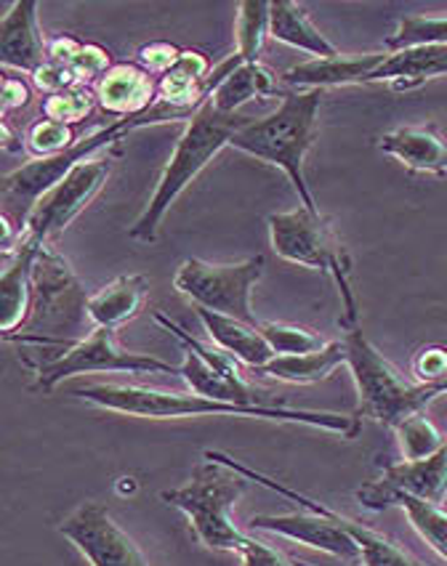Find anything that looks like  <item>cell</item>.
Segmentation results:
<instances>
[{"label": "cell", "instance_id": "5", "mask_svg": "<svg viewBox=\"0 0 447 566\" xmlns=\"http://www.w3.org/2000/svg\"><path fill=\"white\" fill-rule=\"evenodd\" d=\"M246 486L242 473L206 458L195 465L187 484L163 490L160 497L187 516L197 543L210 551L238 553L248 535L232 522V509L246 495Z\"/></svg>", "mask_w": 447, "mask_h": 566}, {"label": "cell", "instance_id": "2", "mask_svg": "<svg viewBox=\"0 0 447 566\" xmlns=\"http://www.w3.org/2000/svg\"><path fill=\"white\" fill-rule=\"evenodd\" d=\"M91 295L72 272L70 261L45 242L32 266V298L28 319L6 340L38 348H70L96 331L89 314Z\"/></svg>", "mask_w": 447, "mask_h": 566}, {"label": "cell", "instance_id": "26", "mask_svg": "<svg viewBox=\"0 0 447 566\" xmlns=\"http://www.w3.org/2000/svg\"><path fill=\"white\" fill-rule=\"evenodd\" d=\"M346 365V346L344 338L331 340L322 352L314 354H301V357H274L269 365L256 370L264 378H278L285 384H318V380L331 378L339 367Z\"/></svg>", "mask_w": 447, "mask_h": 566}, {"label": "cell", "instance_id": "12", "mask_svg": "<svg viewBox=\"0 0 447 566\" xmlns=\"http://www.w3.org/2000/svg\"><path fill=\"white\" fill-rule=\"evenodd\" d=\"M112 170L110 160H83L81 166L72 168L70 176H64L51 192H45L38 206L32 208L28 223H24L22 240L32 242H45L54 240L56 234H62L85 208L91 206V200L102 192V187L107 184V176Z\"/></svg>", "mask_w": 447, "mask_h": 566}, {"label": "cell", "instance_id": "42", "mask_svg": "<svg viewBox=\"0 0 447 566\" xmlns=\"http://www.w3.org/2000/svg\"><path fill=\"white\" fill-rule=\"evenodd\" d=\"M429 388H432L434 399L445 397V394H447V378H443V380H439V384H434V386H429Z\"/></svg>", "mask_w": 447, "mask_h": 566}, {"label": "cell", "instance_id": "8", "mask_svg": "<svg viewBox=\"0 0 447 566\" xmlns=\"http://www.w3.org/2000/svg\"><path fill=\"white\" fill-rule=\"evenodd\" d=\"M126 134H134L131 117L110 123L107 128H98L91 136L81 138L70 153L56 157H35V160L24 163L14 174H9L0 184V206H3V219L11 221L19 232H24L32 208L45 192L56 187L64 176H70L72 168L81 166L83 160H91L98 149L110 147V144L121 142Z\"/></svg>", "mask_w": 447, "mask_h": 566}, {"label": "cell", "instance_id": "31", "mask_svg": "<svg viewBox=\"0 0 447 566\" xmlns=\"http://www.w3.org/2000/svg\"><path fill=\"white\" fill-rule=\"evenodd\" d=\"M261 333H264L267 344L272 346L274 357H301V354L322 352L331 344L320 333L291 325V322H261Z\"/></svg>", "mask_w": 447, "mask_h": 566}, {"label": "cell", "instance_id": "1", "mask_svg": "<svg viewBox=\"0 0 447 566\" xmlns=\"http://www.w3.org/2000/svg\"><path fill=\"white\" fill-rule=\"evenodd\" d=\"M70 397H77L98 410L134 415V418L170 420V418H261L278 423H301L309 429L331 431L341 439H357L363 431L360 412H333V410H301L285 405H235L219 401L200 394L160 391L149 386L131 384H89L70 388Z\"/></svg>", "mask_w": 447, "mask_h": 566}, {"label": "cell", "instance_id": "27", "mask_svg": "<svg viewBox=\"0 0 447 566\" xmlns=\"http://www.w3.org/2000/svg\"><path fill=\"white\" fill-rule=\"evenodd\" d=\"M269 0H246L238 6V24H235V41L238 49L235 54L242 59V64H259V54L269 38Z\"/></svg>", "mask_w": 447, "mask_h": 566}, {"label": "cell", "instance_id": "30", "mask_svg": "<svg viewBox=\"0 0 447 566\" xmlns=\"http://www.w3.org/2000/svg\"><path fill=\"white\" fill-rule=\"evenodd\" d=\"M394 433H397L399 452H403V460H407V463L432 458L434 452L443 450L447 439L443 437V431L432 423V418L426 412H418L413 415V418L403 420V423L394 429Z\"/></svg>", "mask_w": 447, "mask_h": 566}, {"label": "cell", "instance_id": "19", "mask_svg": "<svg viewBox=\"0 0 447 566\" xmlns=\"http://www.w3.org/2000/svg\"><path fill=\"white\" fill-rule=\"evenodd\" d=\"M221 81L210 91L208 102L224 115H240L248 102L278 94V77L264 64H242L238 54L219 64Z\"/></svg>", "mask_w": 447, "mask_h": 566}, {"label": "cell", "instance_id": "16", "mask_svg": "<svg viewBox=\"0 0 447 566\" xmlns=\"http://www.w3.org/2000/svg\"><path fill=\"white\" fill-rule=\"evenodd\" d=\"M0 62L6 70L35 75L49 62V43L38 28V0H17L0 22Z\"/></svg>", "mask_w": 447, "mask_h": 566}, {"label": "cell", "instance_id": "35", "mask_svg": "<svg viewBox=\"0 0 447 566\" xmlns=\"http://www.w3.org/2000/svg\"><path fill=\"white\" fill-rule=\"evenodd\" d=\"M447 378V346H424L413 357V380L420 386H434Z\"/></svg>", "mask_w": 447, "mask_h": 566}, {"label": "cell", "instance_id": "29", "mask_svg": "<svg viewBox=\"0 0 447 566\" xmlns=\"http://www.w3.org/2000/svg\"><path fill=\"white\" fill-rule=\"evenodd\" d=\"M424 45H447V17H403L386 38L389 54Z\"/></svg>", "mask_w": 447, "mask_h": 566}, {"label": "cell", "instance_id": "20", "mask_svg": "<svg viewBox=\"0 0 447 566\" xmlns=\"http://www.w3.org/2000/svg\"><path fill=\"white\" fill-rule=\"evenodd\" d=\"M41 248V242L19 240L14 253L6 255L9 263H6L3 274H0V304H3L0 331H3V338L17 333L22 322L28 319L32 298V266H35Z\"/></svg>", "mask_w": 447, "mask_h": 566}, {"label": "cell", "instance_id": "32", "mask_svg": "<svg viewBox=\"0 0 447 566\" xmlns=\"http://www.w3.org/2000/svg\"><path fill=\"white\" fill-rule=\"evenodd\" d=\"M96 91L89 85H75V88L62 91V94L45 96L43 102V117L45 120H56L64 125H77L94 112Z\"/></svg>", "mask_w": 447, "mask_h": 566}, {"label": "cell", "instance_id": "17", "mask_svg": "<svg viewBox=\"0 0 447 566\" xmlns=\"http://www.w3.org/2000/svg\"><path fill=\"white\" fill-rule=\"evenodd\" d=\"M378 149L403 163L407 170L447 176V138L434 123L403 125V128L386 130L378 138Z\"/></svg>", "mask_w": 447, "mask_h": 566}, {"label": "cell", "instance_id": "24", "mask_svg": "<svg viewBox=\"0 0 447 566\" xmlns=\"http://www.w3.org/2000/svg\"><path fill=\"white\" fill-rule=\"evenodd\" d=\"M447 75V45L394 51L373 75V83H389L397 91H413L426 81Z\"/></svg>", "mask_w": 447, "mask_h": 566}, {"label": "cell", "instance_id": "36", "mask_svg": "<svg viewBox=\"0 0 447 566\" xmlns=\"http://www.w3.org/2000/svg\"><path fill=\"white\" fill-rule=\"evenodd\" d=\"M240 566H306L295 564L293 558H288L280 548H272V545L264 543V539H256L248 535L242 548L238 551Z\"/></svg>", "mask_w": 447, "mask_h": 566}, {"label": "cell", "instance_id": "14", "mask_svg": "<svg viewBox=\"0 0 447 566\" xmlns=\"http://www.w3.org/2000/svg\"><path fill=\"white\" fill-rule=\"evenodd\" d=\"M397 492H407V495H416L429 500V503L443 505L447 497V439L443 450L434 452L432 458L416 460V463H392L381 471L376 482L365 484L363 490H357L360 503L367 511H384L392 505V497Z\"/></svg>", "mask_w": 447, "mask_h": 566}, {"label": "cell", "instance_id": "11", "mask_svg": "<svg viewBox=\"0 0 447 566\" xmlns=\"http://www.w3.org/2000/svg\"><path fill=\"white\" fill-rule=\"evenodd\" d=\"M157 325H163L184 346V361H181V378L193 388V394L200 397H210L219 401H235V405H274L269 397L259 394L256 388L242 378L238 365L229 354H224L216 346H202L193 335L168 319L163 312L153 314Z\"/></svg>", "mask_w": 447, "mask_h": 566}, {"label": "cell", "instance_id": "18", "mask_svg": "<svg viewBox=\"0 0 447 566\" xmlns=\"http://www.w3.org/2000/svg\"><path fill=\"white\" fill-rule=\"evenodd\" d=\"M153 72L142 64H112L107 75L96 83V104L110 115L139 117L157 102Z\"/></svg>", "mask_w": 447, "mask_h": 566}, {"label": "cell", "instance_id": "25", "mask_svg": "<svg viewBox=\"0 0 447 566\" xmlns=\"http://www.w3.org/2000/svg\"><path fill=\"white\" fill-rule=\"evenodd\" d=\"M269 38H274L278 43L293 45V49L312 54L314 59H331L341 54V51L314 28V22L309 19L304 6L293 3V0H274L272 3V11H269Z\"/></svg>", "mask_w": 447, "mask_h": 566}, {"label": "cell", "instance_id": "23", "mask_svg": "<svg viewBox=\"0 0 447 566\" xmlns=\"http://www.w3.org/2000/svg\"><path fill=\"white\" fill-rule=\"evenodd\" d=\"M149 293V280L144 274H126L112 280L102 291H96L89 301V314L94 327L117 331L126 322L139 317Z\"/></svg>", "mask_w": 447, "mask_h": 566}, {"label": "cell", "instance_id": "37", "mask_svg": "<svg viewBox=\"0 0 447 566\" xmlns=\"http://www.w3.org/2000/svg\"><path fill=\"white\" fill-rule=\"evenodd\" d=\"M181 51L184 49H179V45H174V43L142 45V49H139V64L147 72H153V75L163 77L170 67H174L176 62H179Z\"/></svg>", "mask_w": 447, "mask_h": 566}, {"label": "cell", "instance_id": "34", "mask_svg": "<svg viewBox=\"0 0 447 566\" xmlns=\"http://www.w3.org/2000/svg\"><path fill=\"white\" fill-rule=\"evenodd\" d=\"M110 67H112L110 51L102 49V45H96V43H83L81 51H77V56L72 59V64H70L77 85H89L91 81L98 83L104 75H107Z\"/></svg>", "mask_w": 447, "mask_h": 566}, {"label": "cell", "instance_id": "39", "mask_svg": "<svg viewBox=\"0 0 447 566\" xmlns=\"http://www.w3.org/2000/svg\"><path fill=\"white\" fill-rule=\"evenodd\" d=\"M30 98H32L30 85L24 83L22 77H14V75H9V72H6V75H3V98H0V107H3V117L9 115V112L28 107Z\"/></svg>", "mask_w": 447, "mask_h": 566}, {"label": "cell", "instance_id": "4", "mask_svg": "<svg viewBox=\"0 0 447 566\" xmlns=\"http://www.w3.org/2000/svg\"><path fill=\"white\" fill-rule=\"evenodd\" d=\"M251 120L253 117L242 115V112L240 115H224L210 102L202 104L193 120L187 123L179 142H176L153 197L147 200L139 219L134 221V227L128 229L131 240L155 242L157 229H160L170 206L208 168V163H214V157L232 144L235 134H238L242 125H248Z\"/></svg>", "mask_w": 447, "mask_h": 566}, {"label": "cell", "instance_id": "22", "mask_svg": "<svg viewBox=\"0 0 447 566\" xmlns=\"http://www.w3.org/2000/svg\"><path fill=\"white\" fill-rule=\"evenodd\" d=\"M214 75V64L202 51L184 49L179 62L157 81V102L168 107L195 112L208 102V83Z\"/></svg>", "mask_w": 447, "mask_h": 566}, {"label": "cell", "instance_id": "38", "mask_svg": "<svg viewBox=\"0 0 447 566\" xmlns=\"http://www.w3.org/2000/svg\"><path fill=\"white\" fill-rule=\"evenodd\" d=\"M32 81H35L38 88L45 91L49 96L62 94V91H70L77 85L72 70L62 67V64H54V62H45V67L38 70L35 75H32Z\"/></svg>", "mask_w": 447, "mask_h": 566}, {"label": "cell", "instance_id": "40", "mask_svg": "<svg viewBox=\"0 0 447 566\" xmlns=\"http://www.w3.org/2000/svg\"><path fill=\"white\" fill-rule=\"evenodd\" d=\"M81 41H75V38L70 35H62L56 38V41L49 43V62L54 64H62V67H70L72 59L77 56V51H81Z\"/></svg>", "mask_w": 447, "mask_h": 566}, {"label": "cell", "instance_id": "9", "mask_svg": "<svg viewBox=\"0 0 447 566\" xmlns=\"http://www.w3.org/2000/svg\"><path fill=\"white\" fill-rule=\"evenodd\" d=\"M264 255H253V259L238 263L187 259L176 269L174 287L184 298L193 301L195 308H208V312L224 314V317H235L253 327H261L253 312L251 295L256 282L264 276Z\"/></svg>", "mask_w": 447, "mask_h": 566}, {"label": "cell", "instance_id": "10", "mask_svg": "<svg viewBox=\"0 0 447 566\" xmlns=\"http://www.w3.org/2000/svg\"><path fill=\"white\" fill-rule=\"evenodd\" d=\"M35 373V391H54L62 380L72 378V375H89V373H166V375H181V365H170L149 354L126 352L117 344L115 331L107 327H96L89 338L81 344L62 348L54 357L38 361L30 367Z\"/></svg>", "mask_w": 447, "mask_h": 566}, {"label": "cell", "instance_id": "21", "mask_svg": "<svg viewBox=\"0 0 447 566\" xmlns=\"http://www.w3.org/2000/svg\"><path fill=\"white\" fill-rule=\"evenodd\" d=\"M195 312L210 340H214V346L221 348L232 359L242 361V365H248L253 373L274 359L272 346L267 344L261 327H253L235 317H224V314L208 312V308H195Z\"/></svg>", "mask_w": 447, "mask_h": 566}, {"label": "cell", "instance_id": "6", "mask_svg": "<svg viewBox=\"0 0 447 566\" xmlns=\"http://www.w3.org/2000/svg\"><path fill=\"white\" fill-rule=\"evenodd\" d=\"M267 223L274 253L282 261L299 263V266L331 276L339 287L341 304H344L341 325H360V308L352 287V259L331 227V219H325L320 210L295 208L288 213H272Z\"/></svg>", "mask_w": 447, "mask_h": 566}, {"label": "cell", "instance_id": "13", "mask_svg": "<svg viewBox=\"0 0 447 566\" xmlns=\"http://www.w3.org/2000/svg\"><path fill=\"white\" fill-rule=\"evenodd\" d=\"M59 532L91 566H149L136 539L112 518L102 503H83L59 524Z\"/></svg>", "mask_w": 447, "mask_h": 566}, {"label": "cell", "instance_id": "7", "mask_svg": "<svg viewBox=\"0 0 447 566\" xmlns=\"http://www.w3.org/2000/svg\"><path fill=\"white\" fill-rule=\"evenodd\" d=\"M346 367L352 370L354 386L360 394V415L373 418L384 429H397L399 423L413 415L426 412L434 401L429 386L407 380L371 340L365 338L363 327H344Z\"/></svg>", "mask_w": 447, "mask_h": 566}, {"label": "cell", "instance_id": "3", "mask_svg": "<svg viewBox=\"0 0 447 566\" xmlns=\"http://www.w3.org/2000/svg\"><path fill=\"white\" fill-rule=\"evenodd\" d=\"M320 104L322 91H291L282 96L278 109L242 125L229 144L242 155H251L267 166L280 168L299 192L301 208L306 210H320L304 176L306 155L318 142Z\"/></svg>", "mask_w": 447, "mask_h": 566}, {"label": "cell", "instance_id": "15", "mask_svg": "<svg viewBox=\"0 0 447 566\" xmlns=\"http://www.w3.org/2000/svg\"><path fill=\"white\" fill-rule=\"evenodd\" d=\"M389 59V51H371V54H339L331 59H309L282 72V83L293 91H325L335 85H363L373 83V75Z\"/></svg>", "mask_w": 447, "mask_h": 566}, {"label": "cell", "instance_id": "41", "mask_svg": "<svg viewBox=\"0 0 447 566\" xmlns=\"http://www.w3.org/2000/svg\"><path fill=\"white\" fill-rule=\"evenodd\" d=\"M0 147H3L6 153H22V149L28 147V144L22 142V134H14L9 120L0 123Z\"/></svg>", "mask_w": 447, "mask_h": 566}, {"label": "cell", "instance_id": "28", "mask_svg": "<svg viewBox=\"0 0 447 566\" xmlns=\"http://www.w3.org/2000/svg\"><path fill=\"white\" fill-rule=\"evenodd\" d=\"M392 505H399L407 513V518L416 526L418 535L447 562V511L443 505L429 503V500L416 495H407V492H397L392 497Z\"/></svg>", "mask_w": 447, "mask_h": 566}, {"label": "cell", "instance_id": "33", "mask_svg": "<svg viewBox=\"0 0 447 566\" xmlns=\"http://www.w3.org/2000/svg\"><path fill=\"white\" fill-rule=\"evenodd\" d=\"M24 142H28V149L35 157L64 155V153H70V149L77 144L72 125H64V123H56V120H45V117H43V120H35L30 125Z\"/></svg>", "mask_w": 447, "mask_h": 566}]
</instances>
